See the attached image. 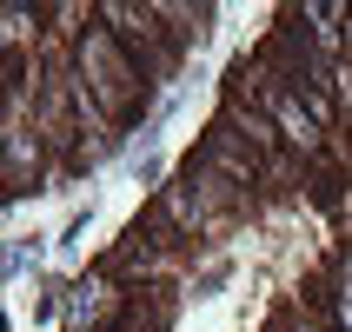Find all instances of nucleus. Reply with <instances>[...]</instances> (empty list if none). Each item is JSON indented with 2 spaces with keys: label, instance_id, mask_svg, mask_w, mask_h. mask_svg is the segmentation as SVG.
I'll use <instances>...</instances> for the list:
<instances>
[{
  "label": "nucleus",
  "instance_id": "f257e3e1",
  "mask_svg": "<svg viewBox=\"0 0 352 332\" xmlns=\"http://www.w3.org/2000/svg\"><path fill=\"white\" fill-rule=\"evenodd\" d=\"M74 60H80V87L100 100V113L113 120V126H133L146 107H153V80L140 74V60L120 47L107 27H87L80 34V47H74Z\"/></svg>",
  "mask_w": 352,
  "mask_h": 332
},
{
  "label": "nucleus",
  "instance_id": "f03ea898",
  "mask_svg": "<svg viewBox=\"0 0 352 332\" xmlns=\"http://www.w3.org/2000/svg\"><path fill=\"white\" fill-rule=\"evenodd\" d=\"M94 14H100V27L126 47V54L140 60V74L153 80V93L166 87V80L186 67V60L173 54V40H166V27H160V14H153V0H94Z\"/></svg>",
  "mask_w": 352,
  "mask_h": 332
},
{
  "label": "nucleus",
  "instance_id": "7ed1b4c3",
  "mask_svg": "<svg viewBox=\"0 0 352 332\" xmlns=\"http://www.w3.org/2000/svg\"><path fill=\"white\" fill-rule=\"evenodd\" d=\"M126 306H133V293L120 279H107L100 266H87L60 293V326L67 332H126Z\"/></svg>",
  "mask_w": 352,
  "mask_h": 332
},
{
  "label": "nucleus",
  "instance_id": "20e7f679",
  "mask_svg": "<svg viewBox=\"0 0 352 332\" xmlns=\"http://www.w3.org/2000/svg\"><path fill=\"white\" fill-rule=\"evenodd\" d=\"M94 266H100L107 279H120L126 293H146V286H179V266H186V259L166 253V246H153L140 226H126V233H120Z\"/></svg>",
  "mask_w": 352,
  "mask_h": 332
},
{
  "label": "nucleus",
  "instance_id": "39448f33",
  "mask_svg": "<svg viewBox=\"0 0 352 332\" xmlns=\"http://www.w3.org/2000/svg\"><path fill=\"white\" fill-rule=\"evenodd\" d=\"M186 159H199V166H213L219 179H233V186H246V193H266V199H286V193H273V173H266V159L259 153H246L226 126H213L206 120V133L193 140V153Z\"/></svg>",
  "mask_w": 352,
  "mask_h": 332
},
{
  "label": "nucleus",
  "instance_id": "423d86ee",
  "mask_svg": "<svg viewBox=\"0 0 352 332\" xmlns=\"http://www.w3.org/2000/svg\"><path fill=\"white\" fill-rule=\"evenodd\" d=\"M153 206L173 219V233L186 239V246H213V239H226V233H233V219H226V213H213V206H206V199H199L179 173L153 193Z\"/></svg>",
  "mask_w": 352,
  "mask_h": 332
},
{
  "label": "nucleus",
  "instance_id": "0eeeda50",
  "mask_svg": "<svg viewBox=\"0 0 352 332\" xmlns=\"http://www.w3.org/2000/svg\"><path fill=\"white\" fill-rule=\"evenodd\" d=\"M173 173L186 179V186H193V193L206 199L213 213H226L233 226H239V219H259V213H266V193H246V186H233V179H219L213 166H199V159H179Z\"/></svg>",
  "mask_w": 352,
  "mask_h": 332
},
{
  "label": "nucleus",
  "instance_id": "6e6552de",
  "mask_svg": "<svg viewBox=\"0 0 352 332\" xmlns=\"http://www.w3.org/2000/svg\"><path fill=\"white\" fill-rule=\"evenodd\" d=\"M153 14H160V27H166L179 60L193 54L199 40H206V27H213V7H206V0H153Z\"/></svg>",
  "mask_w": 352,
  "mask_h": 332
},
{
  "label": "nucleus",
  "instance_id": "1a4fd4ad",
  "mask_svg": "<svg viewBox=\"0 0 352 332\" xmlns=\"http://www.w3.org/2000/svg\"><path fill=\"white\" fill-rule=\"evenodd\" d=\"M47 7L54 0H7V14H0V54H34L47 40Z\"/></svg>",
  "mask_w": 352,
  "mask_h": 332
},
{
  "label": "nucleus",
  "instance_id": "9d476101",
  "mask_svg": "<svg viewBox=\"0 0 352 332\" xmlns=\"http://www.w3.org/2000/svg\"><path fill=\"white\" fill-rule=\"evenodd\" d=\"M286 313H293V332H333V319L319 313L313 299H286Z\"/></svg>",
  "mask_w": 352,
  "mask_h": 332
},
{
  "label": "nucleus",
  "instance_id": "9b49d317",
  "mask_svg": "<svg viewBox=\"0 0 352 332\" xmlns=\"http://www.w3.org/2000/svg\"><path fill=\"white\" fill-rule=\"evenodd\" d=\"M346 60H352V14H346Z\"/></svg>",
  "mask_w": 352,
  "mask_h": 332
}]
</instances>
